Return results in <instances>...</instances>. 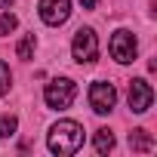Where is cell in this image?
Here are the masks:
<instances>
[{
	"instance_id": "6da1fadb",
	"label": "cell",
	"mask_w": 157,
	"mask_h": 157,
	"mask_svg": "<svg viewBox=\"0 0 157 157\" xmlns=\"http://www.w3.org/2000/svg\"><path fill=\"white\" fill-rule=\"evenodd\" d=\"M49 151L59 154V157H68V154H77L83 148V126L77 120H59L52 129H49Z\"/></svg>"
},
{
	"instance_id": "7a4b0ae2",
	"label": "cell",
	"mask_w": 157,
	"mask_h": 157,
	"mask_svg": "<svg viewBox=\"0 0 157 157\" xmlns=\"http://www.w3.org/2000/svg\"><path fill=\"white\" fill-rule=\"evenodd\" d=\"M43 99H46V105H49V108L65 111V108H71V102L77 99V83H74V80H68V77H56V80H49V83H46Z\"/></svg>"
},
{
	"instance_id": "3957f363",
	"label": "cell",
	"mask_w": 157,
	"mask_h": 157,
	"mask_svg": "<svg viewBox=\"0 0 157 157\" xmlns=\"http://www.w3.org/2000/svg\"><path fill=\"white\" fill-rule=\"evenodd\" d=\"M71 52H74V62L93 65V62L99 59V40H96V31H93V28H80V31L74 34Z\"/></svg>"
},
{
	"instance_id": "277c9868",
	"label": "cell",
	"mask_w": 157,
	"mask_h": 157,
	"mask_svg": "<svg viewBox=\"0 0 157 157\" xmlns=\"http://www.w3.org/2000/svg\"><path fill=\"white\" fill-rule=\"evenodd\" d=\"M111 59L114 62H120V65H129L132 59H136V49H139V43H136V34L132 31H126V28H120V31H114V37H111Z\"/></svg>"
},
{
	"instance_id": "5b68a950",
	"label": "cell",
	"mask_w": 157,
	"mask_h": 157,
	"mask_svg": "<svg viewBox=\"0 0 157 157\" xmlns=\"http://www.w3.org/2000/svg\"><path fill=\"white\" fill-rule=\"evenodd\" d=\"M117 105V90L108 83V80H96L90 86V108L96 114H111Z\"/></svg>"
},
{
	"instance_id": "8992f818",
	"label": "cell",
	"mask_w": 157,
	"mask_h": 157,
	"mask_svg": "<svg viewBox=\"0 0 157 157\" xmlns=\"http://www.w3.org/2000/svg\"><path fill=\"white\" fill-rule=\"evenodd\" d=\"M151 102H154V90L145 77L129 80V108H132V114H145L151 108Z\"/></svg>"
},
{
	"instance_id": "52a82bcc",
	"label": "cell",
	"mask_w": 157,
	"mask_h": 157,
	"mask_svg": "<svg viewBox=\"0 0 157 157\" xmlns=\"http://www.w3.org/2000/svg\"><path fill=\"white\" fill-rule=\"evenodd\" d=\"M37 10H40V19H43L46 25L59 28V25H65L68 16H71V0H40Z\"/></svg>"
},
{
	"instance_id": "ba28073f",
	"label": "cell",
	"mask_w": 157,
	"mask_h": 157,
	"mask_svg": "<svg viewBox=\"0 0 157 157\" xmlns=\"http://www.w3.org/2000/svg\"><path fill=\"white\" fill-rule=\"evenodd\" d=\"M129 148L145 154V151H151V148H154V136H151L148 129H132V132H129Z\"/></svg>"
},
{
	"instance_id": "9c48e42d",
	"label": "cell",
	"mask_w": 157,
	"mask_h": 157,
	"mask_svg": "<svg viewBox=\"0 0 157 157\" xmlns=\"http://www.w3.org/2000/svg\"><path fill=\"white\" fill-rule=\"evenodd\" d=\"M34 46H37V37H34V34H25V37L19 40V46H16V56L28 62V59H34Z\"/></svg>"
},
{
	"instance_id": "30bf717a",
	"label": "cell",
	"mask_w": 157,
	"mask_h": 157,
	"mask_svg": "<svg viewBox=\"0 0 157 157\" xmlns=\"http://www.w3.org/2000/svg\"><path fill=\"white\" fill-rule=\"evenodd\" d=\"M96 151H99V154L114 151V132H111V129H99V132H96Z\"/></svg>"
},
{
	"instance_id": "8fae6325",
	"label": "cell",
	"mask_w": 157,
	"mask_h": 157,
	"mask_svg": "<svg viewBox=\"0 0 157 157\" xmlns=\"http://www.w3.org/2000/svg\"><path fill=\"white\" fill-rule=\"evenodd\" d=\"M16 126H19V120H16L13 114H3V111H0V139L13 136V132H16Z\"/></svg>"
},
{
	"instance_id": "7c38bea8",
	"label": "cell",
	"mask_w": 157,
	"mask_h": 157,
	"mask_svg": "<svg viewBox=\"0 0 157 157\" xmlns=\"http://www.w3.org/2000/svg\"><path fill=\"white\" fill-rule=\"evenodd\" d=\"M13 86V74H10V65L6 62H0V96H6Z\"/></svg>"
},
{
	"instance_id": "4fadbf2b",
	"label": "cell",
	"mask_w": 157,
	"mask_h": 157,
	"mask_svg": "<svg viewBox=\"0 0 157 157\" xmlns=\"http://www.w3.org/2000/svg\"><path fill=\"white\" fill-rule=\"evenodd\" d=\"M16 25H19V19H16L13 13H3V16H0V34H10V31H16Z\"/></svg>"
},
{
	"instance_id": "5bb4252c",
	"label": "cell",
	"mask_w": 157,
	"mask_h": 157,
	"mask_svg": "<svg viewBox=\"0 0 157 157\" xmlns=\"http://www.w3.org/2000/svg\"><path fill=\"white\" fill-rule=\"evenodd\" d=\"M80 3H83V10H96V6H99V0H80Z\"/></svg>"
},
{
	"instance_id": "9a60e30c",
	"label": "cell",
	"mask_w": 157,
	"mask_h": 157,
	"mask_svg": "<svg viewBox=\"0 0 157 157\" xmlns=\"http://www.w3.org/2000/svg\"><path fill=\"white\" fill-rule=\"evenodd\" d=\"M13 3H16V0H0V10H10Z\"/></svg>"
}]
</instances>
